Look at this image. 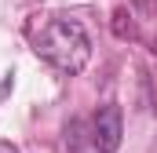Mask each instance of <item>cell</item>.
I'll return each instance as SVG.
<instances>
[{
	"instance_id": "obj_1",
	"label": "cell",
	"mask_w": 157,
	"mask_h": 153,
	"mask_svg": "<svg viewBox=\"0 0 157 153\" xmlns=\"http://www.w3.org/2000/svg\"><path fill=\"white\" fill-rule=\"evenodd\" d=\"M33 47H37V55L48 66H55L66 76L80 73L88 66V58H91V40H88V33H84V26L77 18H51V22H44L40 33L33 37Z\"/></svg>"
},
{
	"instance_id": "obj_2",
	"label": "cell",
	"mask_w": 157,
	"mask_h": 153,
	"mask_svg": "<svg viewBox=\"0 0 157 153\" xmlns=\"http://www.w3.org/2000/svg\"><path fill=\"white\" fill-rule=\"evenodd\" d=\"M70 153H117L121 146V106H99L95 113L77 117L66 128Z\"/></svg>"
}]
</instances>
